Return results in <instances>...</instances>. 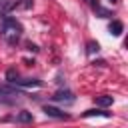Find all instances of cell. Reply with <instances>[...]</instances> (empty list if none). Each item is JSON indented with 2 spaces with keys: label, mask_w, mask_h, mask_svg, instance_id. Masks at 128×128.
<instances>
[{
  "label": "cell",
  "mask_w": 128,
  "mask_h": 128,
  "mask_svg": "<svg viewBox=\"0 0 128 128\" xmlns=\"http://www.w3.org/2000/svg\"><path fill=\"white\" fill-rule=\"evenodd\" d=\"M82 116H84V118H90V116H104V118H110V112H106V110H98V108H92V110L82 112Z\"/></svg>",
  "instance_id": "obj_8"
},
{
  "label": "cell",
  "mask_w": 128,
  "mask_h": 128,
  "mask_svg": "<svg viewBox=\"0 0 128 128\" xmlns=\"http://www.w3.org/2000/svg\"><path fill=\"white\" fill-rule=\"evenodd\" d=\"M14 84H16V86L26 88V86H40L42 82H40L38 78H26V80H14Z\"/></svg>",
  "instance_id": "obj_7"
},
{
  "label": "cell",
  "mask_w": 128,
  "mask_h": 128,
  "mask_svg": "<svg viewBox=\"0 0 128 128\" xmlns=\"http://www.w3.org/2000/svg\"><path fill=\"white\" fill-rule=\"evenodd\" d=\"M98 50H100L98 42H88V44H86V52H88V54H94V52H98Z\"/></svg>",
  "instance_id": "obj_10"
},
{
  "label": "cell",
  "mask_w": 128,
  "mask_h": 128,
  "mask_svg": "<svg viewBox=\"0 0 128 128\" xmlns=\"http://www.w3.org/2000/svg\"><path fill=\"white\" fill-rule=\"evenodd\" d=\"M34 118H32V112H28V110H22V112H18V116H16V122H20V124H30Z\"/></svg>",
  "instance_id": "obj_9"
},
{
  "label": "cell",
  "mask_w": 128,
  "mask_h": 128,
  "mask_svg": "<svg viewBox=\"0 0 128 128\" xmlns=\"http://www.w3.org/2000/svg\"><path fill=\"white\" fill-rule=\"evenodd\" d=\"M94 102H96V106L106 108V106H112L114 98H112V96H108V94H102V96H96V98H94Z\"/></svg>",
  "instance_id": "obj_6"
},
{
  "label": "cell",
  "mask_w": 128,
  "mask_h": 128,
  "mask_svg": "<svg viewBox=\"0 0 128 128\" xmlns=\"http://www.w3.org/2000/svg\"><path fill=\"white\" fill-rule=\"evenodd\" d=\"M0 36L8 44H16L22 36V24L12 16H4L2 22H0Z\"/></svg>",
  "instance_id": "obj_1"
},
{
  "label": "cell",
  "mask_w": 128,
  "mask_h": 128,
  "mask_svg": "<svg viewBox=\"0 0 128 128\" xmlns=\"http://www.w3.org/2000/svg\"><path fill=\"white\" fill-rule=\"evenodd\" d=\"M52 100H54V102H66V104H72V102L76 100V96H74L70 90H58V92L52 96Z\"/></svg>",
  "instance_id": "obj_3"
},
{
  "label": "cell",
  "mask_w": 128,
  "mask_h": 128,
  "mask_svg": "<svg viewBox=\"0 0 128 128\" xmlns=\"http://www.w3.org/2000/svg\"><path fill=\"white\" fill-rule=\"evenodd\" d=\"M44 112H46V116H50V118H58V120H68L70 116L66 114V112H62V110H58V108H54V106H44Z\"/></svg>",
  "instance_id": "obj_4"
},
{
  "label": "cell",
  "mask_w": 128,
  "mask_h": 128,
  "mask_svg": "<svg viewBox=\"0 0 128 128\" xmlns=\"http://www.w3.org/2000/svg\"><path fill=\"white\" fill-rule=\"evenodd\" d=\"M88 2H92V0H88Z\"/></svg>",
  "instance_id": "obj_13"
},
{
  "label": "cell",
  "mask_w": 128,
  "mask_h": 128,
  "mask_svg": "<svg viewBox=\"0 0 128 128\" xmlns=\"http://www.w3.org/2000/svg\"><path fill=\"white\" fill-rule=\"evenodd\" d=\"M6 80H8V82H12V84H14V80H18V72H16V70H14V68H10V70H8V72H6Z\"/></svg>",
  "instance_id": "obj_11"
},
{
  "label": "cell",
  "mask_w": 128,
  "mask_h": 128,
  "mask_svg": "<svg viewBox=\"0 0 128 128\" xmlns=\"http://www.w3.org/2000/svg\"><path fill=\"white\" fill-rule=\"evenodd\" d=\"M110 2H118V0H110Z\"/></svg>",
  "instance_id": "obj_12"
},
{
  "label": "cell",
  "mask_w": 128,
  "mask_h": 128,
  "mask_svg": "<svg viewBox=\"0 0 128 128\" xmlns=\"http://www.w3.org/2000/svg\"><path fill=\"white\" fill-rule=\"evenodd\" d=\"M108 30H110V34H112V36H120V34H122V30H124V24H122L120 20H112V22H110V26H108Z\"/></svg>",
  "instance_id": "obj_5"
},
{
  "label": "cell",
  "mask_w": 128,
  "mask_h": 128,
  "mask_svg": "<svg viewBox=\"0 0 128 128\" xmlns=\"http://www.w3.org/2000/svg\"><path fill=\"white\" fill-rule=\"evenodd\" d=\"M34 4V0H0V16H6L12 10L18 8H30Z\"/></svg>",
  "instance_id": "obj_2"
}]
</instances>
